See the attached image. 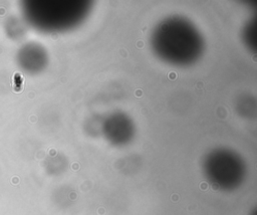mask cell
<instances>
[{
    "label": "cell",
    "instance_id": "1",
    "mask_svg": "<svg viewBox=\"0 0 257 215\" xmlns=\"http://www.w3.org/2000/svg\"><path fill=\"white\" fill-rule=\"evenodd\" d=\"M42 50L36 44H25L17 52L18 65L26 72L37 71L42 63Z\"/></svg>",
    "mask_w": 257,
    "mask_h": 215
}]
</instances>
